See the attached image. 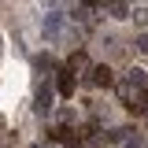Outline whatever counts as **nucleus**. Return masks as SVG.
Wrapping results in <instances>:
<instances>
[{
    "label": "nucleus",
    "mask_w": 148,
    "mask_h": 148,
    "mask_svg": "<svg viewBox=\"0 0 148 148\" xmlns=\"http://www.w3.org/2000/svg\"><path fill=\"white\" fill-rule=\"evenodd\" d=\"M41 30H45V41L56 45V41L63 37V30H67V18L59 15V11H52V15H45V26H41Z\"/></svg>",
    "instance_id": "1"
},
{
    "label": "nucleus",
    "mask_w": 148,
    "mask_h": 148,
    "mask_svg": "<svg viewBox=\"0 0 148 148\" xmlns=\"http://www.w3.org/2000/svg\"><path fill=\"white\" fill-rule=\"evenodd\" d=\"M34 111L37 115H48V111H52V85H41V89L34 92Z\"/></svg>",
    "instance_id": "2"
},
{
    "label": "nucleus",
    "mask_w": 148,
    "mask_h": 148,
    "mask_svg": "<svg viewBox=\"0 0 148 148\" xmlns=\"http://www.w3.org/2000/svg\"><path fill=\"white\" fill-rule=\"evenodd\" d=\"M56 89H59V96H74V71H71V67H63V71H59Z\"/></svg>",
    "instance_id": "3"
},
{
    "label": "nucleus",
    "mask_w": 148,
    "mask_h": 148,
    "mask_svg": "<svg viewBox=\"0 0 148 148\" xmlns=\"http://www.w3.org/2000/svg\"><path fill=\"white\" fill-rule=\"evenodd\" d=\"M82 4H85V8H89V4H96V0H82Z\"/></svg>",
    "instance_id": "8"
},
{
    "label": "nucleus",
    "mask_w": 148,
    "mask_h": 148,
    "mask_svg": "<svg viewBox=\"0 0 148 148\" xmlns=\"http://www.w3.org/2000/svg\"><path fill=\"white\" fill-rule=\"evenodd\" d=\"M111 82H115V78H111V67H92V85H104V89H108Z\"/></svg>",
    "instance_id": "5"
},
{
    "label": "nucleus",
    "mask_w": 148,
    "mask_h": 148,
    "mask_svg": "<svg viewBox=\"0 0 148 148\" xmlns=\"http://www.w3.org/2000/svg\"><path fill=\"white\" fill-rule=\"evenodd\" d=\"M137 52H148V34H141V37H137Z\"/></svg>",
    "instance_id": "7"
},
{
    "label": "nucleus",
    "mask_w": 148,
    "mask_h": 148,
    "mask_svg": "<svg viewBox=\"0 0 148 148\" xmlns=\"http://www.w3.org/2000/svg\"><path fill=\"white\" fill-rule=\"evenodd\" d=\"M145 82H148V78H145V71H130V74H126V85H137V89H141Z\"/></svg>",
    "instance_id": "6"
},
{
    "label": "nucleus",
    "mask_w": 148,
    "mask_h": 148,
    "mask_svg": "<svg viewBox=\"0 0 148 148\" xmlns=\"http://www.w3.org/2000/svg\"><path fill=\"white\" fill-rule=\"evenodd\" d=\"M104 11H108L111 18H126V15H130L126 0H108V4H104Z\"/></svg>",
    "instance_id": "4"
}]
</instances>
